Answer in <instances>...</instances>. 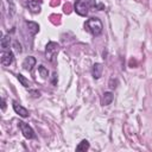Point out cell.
Returning a JSON list of instances; mask_svg holds the SVG:
<instances>
[{"instance_id":"obj_1","label":"cell","mask_w":152,"mask_h":152,"mask_svg":"<svg viewBox=\"0 0 152 152\" xmlns=\"http://www.w3.org/2000/svg\"><path fill=\"white\" fill-rule=\"evenodd\" d=\"M84 28H86L88 32H90L93 36H100V34L102 33L103 26H102L101 20H100L99 18L94 17V18H90V19H88V20L86 21Z\"/></svg>"},{"instance_id":"obj_2","label":"cell","mask_w":152,"mask_h":152,"mask_svg":"<svg viewBox=\"0 0 152 152\" xmlns=\"http://www.w3.org/2000/svg\"><path fill=\"white\" fill-rule=\"evenodd\" d=\"M90 7H96V4L94 2V0H76L74 5L75 12L82 17H86L88 14Z\"/></svg>"},{"instance_id":"obj_3","label":"cell","mask_w":152,"mask_h":152,"mask_svg":"<svg viewBox=\"0 0 152 152\" xmlns=\"http://www.w3.org/2000/svg\"><path fill=\"white\" fill-rule=\"evenodd\" d=\"M59 48L61 46H59L58 43H56V42H49L46 44V46H45V57H46V59L50 61V62H52L53 58L56 57V55L58 53Z\"/></svg>"},{"instance_id":"obj_4","label":"cell","mask_w":152,"mask_h":152,"mask_svg":"<svg viewBox=\"0 0 152 152\" xmlns=\"http://www.w3.org/2000/svg\"><path fill=\"white\" fill-rule=\"evenodd\" d=\"M18 126H19V128H20L23 135H24L26 139H33V138L36 137L34 131L32 129V127H31L28 124H26V122H24V121H19Z\"/></svg>"},{"instance_id":"obj_5","label":"cell","mask_w":152,"mask_h":152,"mask_svg":"<svg viewBox=\"0 0 152 152\" xmlns=\"http://www.w3.org/2000/svg\"><path fill=\"white\" fill-rule=\"evenodd\" d=\"M13 58H14V56H13V52L12 51H5V52H2V55H1V63H2V65L8 66L10 64H12Z\"/></svg>"},{"instance_id":"obj_6","label":"cell","mask_w":152,"mask_h":152,"mask_svg":"<svg viewBox=\"0 0 152 152\" xmlns=\"http://www.w3.org/2000/svg\"><path fill=\"white\" fill-rule=\"evenodd\" d=\"M13 109H14V112H15L18 115H20L21 118H27V116H28V110H27L25 107H23L21 104H19L17 101L13 102Z\"/></svg>"},{"instance_id":"obj_7","label":"cell","mask_w":152,"mask_h":152,"mask_svg":"<svg viewBox=\"0 0 152 152\" xmlns=\"http://www.w3.org/2000/svg\"><path fill=\"white\" fill-rule=\"evenodd\" d=\"M34 64H36V58L32 57V56H28V57H26V58L24 59V62H23V68H24L25 70H27V71H31L32 68L34 66Z\"/></svg>"},{"instance_id":"obj_8","label":"cell","mask_w":152,"mask_h":152,"mask_svg":"<svg viewBox=\"0 0 152 152\" xmlns=\"http://www.w3.org/2000/svg\"><path fill=\"white\" fill-rule=\"evenodd\" d=\"M102 71H103V65L101 63H95L93 65V69H91V74H93V77L94 78H100L101 75H102Z\"/></svg>"},{"instance_id":"obj_9","label":"cell","mask_w":152,"mask_h":152,"mask_svg":"<svg viewBox=\"0 0 152 152\" xmlns=\"http://www.w3.org/2000/svg\"><path fill=\"white\" fill-rule=\"evenodd\" d=\"M27 7H28V10L32 12V13H39L40 12V4L38 2V1H36V0H28L27 1Z\"/></svg>"},{"instance_id":"obj_10","label":"cell","mask_w":152,"mask_h":152,"mask_svg":"<svg viewBox=\"0 0 152 152\" xmlns=\"http://www.w3.org/2000/svg\"><path fill=\"white\" fill-rule=\"evenodd\" d=\"M26 25H27V30H28L30 34H32V36H34L39 31V25L34 21H26Z\"/></svg>"},{"instance_id":"obj_11","label":"cell","mask_w":152,"mask_h":152,"mask_svg":"<svg viewBox=\"0 0 152 152\" xmlns=\"http://www.w3.org/2000/svg\"><path fill=\"white\" fill-rule=\"evenodd\" d=\"M113 99H114L113 93H110V91H106V93H103V96H102V104H103V106H108V104H110L112 101H113Z\"/></svg>"},{"instance_id":"obj_12","label":"cell","mask_w":152,"mask_h":152,"mask_svg":"<svg viewBox=\"0 0 152 152\" xmlns=\"http://www.w3.org/2000/svg\"><path fill=\"white\" fill-rule=\"evenodd\" d=\"M17 78L19 80V82L21 83V86H24L25 88H28V87L31 86L30 81H28V80H27V78H26L25 76H23L21 74H18V75H17Z\"/></svg>"},{"instance_id":"obj_13","label":"cell","mask_w":152,"mask_h":152,"mask_svg":"<svg viewBox=\"0 0 152 152\" xmlns=\"http://www.w3.org/2000/svg\"><path fill=\"white\" fill-rule=\"evenodd\" d=\"M88 148H89V142H88V140H82V141L77 145L76 151H87Z\"/></svg>"},{"instance_id":"obj_14","label":"cell","mask_w":152,"mask_h":152,"mask_svg":"<svg viewBox=\"0 0 152 152\" xmlns=\"http://www.w3.org/2000/svg\"><path fill=\"white\" fill-rule=\"evenodd\" d=\"M10 42H11V38H10V36H4L2 38H1V42H0V44H1V48L5 50V49H7L8 46H10Z\"/></svg>"},{"instance_id":"obj_15","label":"cell","mask_w":152,"mask_h":152,"mask_svg":"<svg viewBox=\"0 0 152 152\" xmlns=\"http://www.w3.org/2000/svg\"><path fill=\"white\" fill-rule=\"evenodd\" d=\"M38 72H39V75L42 76V78H48V76H49V71H48V69L45 68V66H43V65H39L38 66Z\"/></svg>"},{"instance_id":"obj_16","label":"cell","mask_w":152,"mask_h":152,"mask_svg":"<svg viewBox=\"0 0 152 152\" xmlns=\"http://www.w3.org/2000/svg\"><path fill=\"white\" fill-rule=\"evenodd\" d=\"M116 84H118V80H110L109 81V88H112V89H115L116 88Z\"/></svg>"},{"instance_id":"obj_17","label":"cell","mask_w":152,"mask_h":152,"mask_svg":"<svg viewBox=\"0 0 152 152\" xmlns=\"http://www.w3.org/2000/svg\"><path fill=\"white\" fill-rule=\"evenodd\" d=\"M13 46H14V50H15L17 52H21V46H20V44H18L17 40L13 42Z\"/></svg>"},{"instance_id":"obj_18","label":"cell","mask_w":152,"mask_h":152,"mask_svg":"<svg viewBox=\"0 0 152 152\" xmlns=\"http://www.w3.org/2000/svg\"><path fill=\"white\" fill-rule=\"evenodd\" d=\"M8 4H10V8H11V14L14 13V4H13V0H7Z\"/></svg>"},{"instance_id":"obj_19","label":"cell","mask_w":152,"mask_h":152,"mask_svg":"<svg viewBox=\"0 0 152 152\" xmlns=\"http://www.w3.org/2000/svg\"><path fill=\"white\" fill-rule=\"evenodd\" d=\"M30 93L32 94L33 97H39V96H40V93H39L38 90H30Z\"/></svg>"},{"instance_id":"obj_20","label":"cell","mask_w":152,"mask_h":152,"mask_svg":"<svg viewBox=\"0 0 152 152\" xmlns=\"http://www.w3.org/2000/svg\"><path fill=\"white\" fill-rule=\"evenodd\" d=\"M1 109H2V110H5V109H6V102H5V100H4V99L1 100Z\"/></svg>"}]
</instances>
